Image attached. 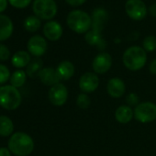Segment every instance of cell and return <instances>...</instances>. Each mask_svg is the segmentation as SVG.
I'll use <instances>...</instances> for the list:
<instances>
[{
    "label": "cell",
    "mask_w": 156,
    "mask_h": 156,
    "mask_svg": "<svg viewBox=\"0 0 156 156\" xmlns=\"http://www.w3.org/2000/svg\"><path fill=\"white\" fill-rule=\"evenodd\" d=\"M126 102L128 103L129 107H132V106H138L139 103V98L137 96V94L135 93H130L127 96L126 98Z\"/></svg>",
    "instance_id": "30"
},
{
    "label": "cell",
    "mask_w": 156,
    "mask_h": 156,
    "mask_svg": "<svg viewBox=\"0 0 156 156\" xmlns=\"http://www.w3.org/2000/svg\"><path fill=\"white\" fill-rule=\"evenodd\" d=\"M108 20V12L103 9H97L92 15V30L101 33L104 29V25Z\"/></svg>",
    "instance_id": "14"
},
{
    "label": "cell",
    "mask_w": 156,
    "mask_h": 156,
    "mask_svg": "<svg viewBox=\"0 0 156 156\" xmlns=\"http://www.w3.org/2000/svg\"><path fill=\"white\" fill-rule=\"evenodd\" d=\"M14 130L13 121L7 116H0V136H11Z\"/></svg>",
    "instance_id": "22"
},
{
    "label": "cell",
    "mask_w": 156,
    "mask_h": 156,
    "mask_svg": "<svg viewBox=\"0 0 156 156\" xmlns=\"http://www.w3.org/2000/svg\"><path fill=\"white\" fill-rule=\"evenodd\" d=\"M85 38H86L87 42L91 46H97L100 50L106 47V41L102 39L101 34L99 32H97L94 30L87 31Z\"/></svg>",
    "instance_id": "20"
},
{
    "label": "cell",
    "mask_w": 156,
    "mask_h": 156,
    "mask_svg": "<svg viewBox=\"0 0 156 156\" xmlns=\"http://www.w3.org/2000/svg\"><path fill=\"white\" fill-rule=\"evenodd\" d=\"M42 66H43V62L40 58H35V59L31 60L26 69L27 75L30 78L39 77L41 71L43 69Z\"/></svg>",
    "instance_id": "21"
},
{
    "label": "cell",
    "mask_w": 156,
    "mask_h": 156,
    "mask_svg": "<svg viewBox=\"0 0 156 156\" xmlns=\"http://www.w3.org/2000/svg\"><path fill=\"white\" fill-rule=\"evenodd\" d=\"M49 99L54 106L61 107L65 104L68 98V90L66 87L61 83L51 87L49 91Z\"/></svg>",
    "instance_id": "8"
},
{
    "label": "cell",
    "mask_w": 156,
    "mask_h": 156,
    "mask_svg": "<svg viewBox=\"0 0 156 156\" xmlns=\"http://www.w3.org/2000/svg\"><path fill=\"white\" fill-rule=\"evenodd\" d=\"M30 61H31L30 54L25 51H17L16 53H14V55L12 56V59H11V62H12L13 66H15L16 68H19V69L28 66V64L30 62Z\"/></svg>",
    "instance_id": "18"
},
{
    "label": "cell",
    "mask_w": 156,
    "mask_h": 156,
    "mask_svg": "<svg viewBox=\"0 0 156 156\" xmlns=\"http://www.w3.org/2000/svg\"><path fill=\"white\" fill-rule=\"evenodd\" d=\"M112 65V58L108 52H101L98 54L92 63L93 70L96 73H107Z\"/></svg>",
    "instance_id": "11"
},
{
    "label": "cell",
    "mask_w": 156,
    "mask_h": 156,
    "mask_svg": "<svg viewBox=\"0 0 156 156\" xmlns=\"http://www.w3.org/2000/svg\"><path fill=\"white\" fill-rule=\"evenodd\" d=\"M134 116L133 110L129 106H120L117 108L115 112V118L118 122L121 124H126L129 122Z\"/></svg>",
    "instance_id": "19"
},
{
    "label": "cell",
    "mask_w": 156,
    "mask_h": 156,
    "mask_svg": "<svg viewBox=\"0 0 156 156\" xmlns=\"http://www.w3.org/2000/svg\"><path fill=\"white\" fill-rule=\"evenodd\" d=\"M11 151L9 148L1 147L0 148V156H11Z\"/></svg>",
    "instance_id": "32"
},
{
    "label": "cell",
    "mask_w": 156,
    "mask_h": 156,
    "mask_svg": "<svg viewBox=\"0 0 156 156\" xmlns=\"http://www.w3.org/2000/svg\"><path fill=\"white\" fill-rule=\"evenodd\" d=\"M57 73L61 80H68L74 73V66L69 61H63L56 68Z\"/></svg>",
    "instance_id": "17"
},
{
    "label": "cell",
    "mask_w": 156,
    "mask_h": 156,
    "mask_svg": "<svg viewBox=\"0 0 156 156\" xmlns=\"http://www.w3.org/2000/svg\"><path fill=\"white\" fill-rule=\"evenodd\" d=\"M39 78L43 85L48 87H53L59 84L61 80L57 73V71L51 67L43 68L39 74Z\"/></svg>",
    "instance_id": "12"
},
{
    "label": "cell",
    "mask_w": 156,
    "mask_h": 156,
    "mask_svg": "<svg viewBox=\"0 0 156 156\" xmlns=\"http://www.w3.org/2000/svg\"><path fill=\"white\" fill-rule=\"evenodd\" d=\"M43 34L48 40L55 41L62 37V28L57 21H49L43 27Z\"/></svg>",
    "instance_id": "15"
},
{
    "label": "cell",
    "mask_w": 156,
    "mask_h": 156,
    "mask_svg": "<svg viewBox=\"0 0 156 156\" xmlns=\"http://www.w3.org/2000/svg\"><path fill=\"white\" fill-rule=\"evenodd\" d=\"M68 27L76 33H85L89 30L92 26V19L90 16L82 10L71 11L66 20Z\"/></svg>",
    "instance_id": "3"
},
{
    "label": "cell",
    "mask_w": 156,
    "mask_h": 156,
    "mask_svg": "<svg viewBox=\"0 0 156 156\" xmlns=\"http://www.w3.org/2000/svg\"><path fill=\"white\" fill-rule=\"evenodd\" d=\"M125 9L128 16L133 20H141L147 14V8L141 0H128Z\"/></svg>",
    "instance_id": "7"
},
{
    "label": "cell",
    "mask_w": 156,
    "mask_h": 156,
    "mask_svg": "<svg viewBox=\"0 0 156 156\" xmlns=\"http://www.w3.org/2000/svg\"><path fill=\"white\" fill-rule=\"evenodd\" d=\"M27 47H28L29 52L31 55L39 58L40 56H42L46 52L47 41L43 37L40 35H35V36H32L29 40Z\"/></svg>",
    "instance_id": "10"
},
{
    "label": "cell",
    "mask_w": 156,
    "mask_h": 156,
    "mask_svg": "<svg viewBox=\"0 0 156 156\" xmlns=\"http://www.w3.org/2000/svg\"><path fill=\"white\" fill-rule=\"evenodd\" d=\"M150 72L152 73V74H156V59L152 60L150 63Z\"/></svg>",
    "instance_id": "33"
},
{
    "label": "cell",
    "mask_w": 156,
    "mask_h": 156,
    "mask_svg": "<svg viewBox=\"0 0 156 156\" xmlns=\"http://www.w3.org/2000/svg\"><path fill=\"white\" fill-rule=\"evenodd\" d=\"M14 26L12 20L6 15L0 14V41L9 39L13 33Z\"/></svg>",
    "instance_id": "16"
},
{
    "label": "cell",
    "mask_w": 156,
    "mask_h": 156,
    "mask_svg": "<svg viewBox=\"0 0 156 156\" xmlns=\"http://www.w3.org/2000/svg\"><path fill=\"white\" fill-rule=\"evenodd\" d=\"M122 60L127 69L130 71H138L145 65L147 54L144 49L139 46H132L125 51Z\"/></svg>",
    "instance_id": "2"
},
{
    "label": "cell",
    "mask_w": 156,
    "mask_h": 156,
    "mask_svg": "<svg viewBox=\"0 0 156 156\" xmlns=\"http://www.w3.org/2000/svg\"><path fill=\"white\" fill-rule=\"evenodd\" d=\"M8 8V0H0V13H2Z\"/></svg>",
    "instance_id": "34"
},
{
    "label": "cell",
    "mask_w": 156,
    "mask_h": 156,
    "mask_svg": "<svg viewBox=\"0 0 156 156\" xmlns=\"http://www.w3.org/2000/svg\"><path fill=\"white\" fill-rule=\"evenodd\" d=\"M10 51L5 44L0 43V62H6L10 58Z\"/></svg>",
    "instance_id": "28"
},
{
    "label": "cell",
    "mask_w": 156,
    "mask_h": 156,
    "mask_svg": "<svg viewBox=\"0 0 156 156\" xmlns=\"http://www.w3.org/2000/svg\"><path fill=\"white\" fill-rule=\"evenodd\" d=\"M32 10L40 20H51L57 13V5L54 0H34Z\"/></svg>",
    "instance_id": "5"
},
{
    "label": "cell",
    "mask_w": 156,
    "mask_h": 156,
    "mask_svg": "<svg viewBox=\"0 0 156 156\" xmlns=\"http://www.w3.org/2000/svg\"><path fill=\"white\" fill-rule=\"evenodd\" d=\"M99 86V78L95 73H85L79 79V87L85 94L92 93Z\"/></svg>",
    "instance_id": "9"
},
{
    "label": "cell",
    "mask_w": 156,
    "mask_h": 156,
    "mask_svg": "<svg viewBox=\"0 0 156 156\" xmlns=\"http://www.w3.org/2000/svg\"><path fill=\"white\" fill-rule=\"evenodd\" d=\"M134 118L141 123H149L156 119V105L152 102H142L135 107Z\"/></svg>",
    "instance_id": "6"
},
{
    "label": "cell",
    "mask_w": 156,
    "mask_h": 156,
    "mask_svg": "<svg viewBox=\"0 0 156 156\" xmlns=\"http://www.w3.org/2000/svg\"><path fill=\"white\" fill-rule=\"evenodd\" d=\"M107 90L108 95L113 98H121L125 94L126 87L122 79L118 77L112 78L108 83Z\"/></svg>",
    "instance_id": "13"
},
{
    "label": "cell",
    "mask_w": 156,
    "mask_h": 156,
    "mask_svg": "<svg viewBox=\"0 0 156 156\" xmlns=\"http://www.w3.org/2000/svg\"><path fill=\"white\" fill-rule=\"evenodd\" d=\"M76 104L81 109H87L90 107L91 104V100L89 98V97L85 94V93H81L78 95L77 99H76Z\"/></svg>",
    "instance_id": "25"
},
{
    "label": "cell",
    "mask_w": 156,
    "mask_h": 156,
    "mask_svg": "<svg viewBox=\"0 0 156 156\" xmlns=\"http://www.w3.org/2000/svg\"><path fill=\"white\" fill-rule=\"evenodd\" d=\"M8 146L14 155L28 156L34 150V141L29 134L19 131L10 136Z\"/></svg>",
    "instance_id": "1"
},
{
    "label": "cell",
    "mask_w": 156,
    "mask_h": 156,
    "mask_svg": "<svg viewBox=\"0 0 156 156\" xmlns=\"http://www.w3.org/2000/svg\"><path fill=\"white\" fill-rule=\"evenodd\" d=\"M26 79H27V73L25 71L20 69V70H17L15 71L11 76H10V85L13 86L14 87L16 88H20L21 87L25 82H26Z\"/></svg>",
    "instance_id": "23"
},
{
    "label": "cell",
    "mask_w": 156,
    "mask_h": 156,
    "mask_svg": "<svg viewBox=\"0 0 156 156\" xmlns=\"http://www.w3.org/2000/svg\"><path fill=\"white\" fill-rule=\"evenodd\" d=\"M41 20L36 16H30L24 20V28L29 32H35L41 28Z\"/></svg>",
    "instance_id": "24"
},
{
    "label": "cell",
    "mask_w": 156,
    "mask_h": 156,
    "mask_svg": "<svg viewBox=\"0 0 156 156\" xmlns=\"http://www.w3.org/2000/svg\"><path fill=\"white\" fill-rule=\"evenodd\" d=\"M143 49L145 51H153L156 50V37L155 36H147L143 40Z\"/></svg>",
    "instance_id": "26"
},
{
    "label": "cell",
    "mask_w": 156,
    "mask_h": 156,
    "mask_svg": "<svg viewBox=\"0 0 156 156\" xmlns=\"http://www.w3.org/2000/svg\"><path fill=\"white\" fill-rule=\"evenodd\" d=\"M10 71L8 66L0 63V85H4L10 79Z\"/></svg>",
    "instance_id": "27"
},
{
    "label": "cell",
    "mask_w": 156,
    "mask_h": 156,
    "mask_svg": "<svg viewBox=\"0 0 156 156\" xmlns=\"http://www.w3.org/2000/svg\"><path fill=\"white\" fill-rule=\"evenodd\" d=\"M65 1L67 4H69L72 7H78L83 5L87 0H65Z\"/></svg>",
    "instance_id": "31"
},
{
    "label": "cell",
    "mask_w": 156,
    "mask_h": 156,
    "mask_svg": "<svg viewBox=\"0 0 156 156\" xmlns=\"http://www.w3.org/2000/svg\"><path fill=\"white\" fill-rule=\"evenodd\" d=\"M149 12L151 16L156 17V3L152 4L150 8H149Z\"/></svg>",
    "instance_id": "35"
},
{
    "label": "cell",
    "mask_w": 156,
    "mask_h": 156,
    "mask_svg": "<svg viewBox=\"0 0 156 156\" xmlns=\"http://www.w3.org/2000/svg\"><path fill=\"white\" fill-rule=\"evenodd\" d=\"M21 94L11 85L0 87V107L7 110H15L21 104Z\"/></svg>",
    "instance_id": "4"
},
{
    "label": "cell",
    "mask_w": 156,
    "mask_h": 156,
    "mask_svg": "<svg viewBox=\"0 0 156 156\" xmlns=\"http://www.w3.org/2000/svg\"><path fill=\"white\" fill-rule=\"evenodd\" d=\"M9 2L14 8H17V9H24V8H27L30 4L31 0H9Z\"/></svg>",
    "instance_id": "29"
}]
</instances>
